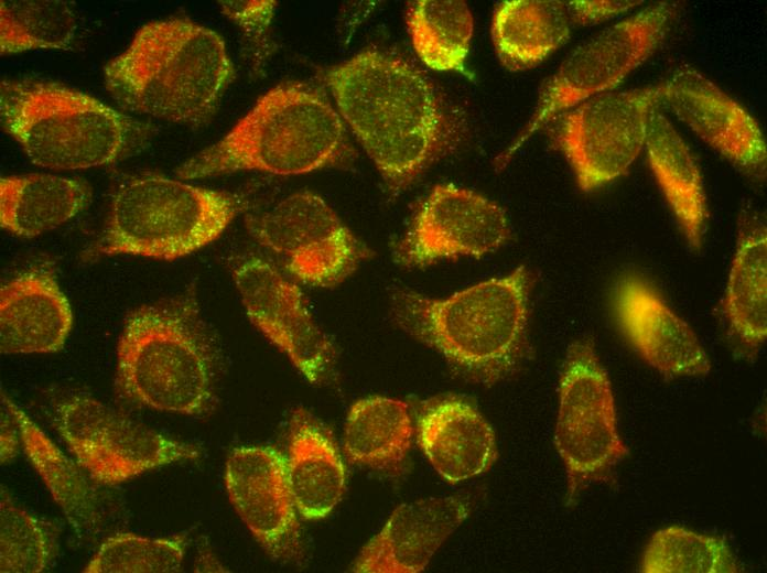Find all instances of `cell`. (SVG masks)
I'll return each instance as SVG.
<instances>
[{"instance_id": "obj_1", "label": "cell", "mask_w": 767, "mask_h": 573, "mask_svg": "<svg viewBox=\"0 0 767 573\" xmlns=\"http://www.w3.org/2000/svg\"><path fill=\"white\" fill-rule=\"evenodd\" d=\"M323 79L392 196L461 143L458 112L422 71L398 55L366 48L328 68Z\"/></svg>"}, {"instance_id": "obj_2", "label": "cell", "mask_w": 767, "mask_h": 573, "mask_svg": "<svg viewBox=\"0 0 767 573\" xmlns=\"http://www.w3.org/2000/svg\"><path fill=\"white\" fill-rule=\"evenodd\" d=\"M532 284L531 271L520 266L446 299L398 289L391 313L404 332L439 352L460 376L493 386L512 375L528 355Z\"/></svg>"}, {"instance_id": "obj_3", "label": "cell", "mask_w": 767, "mask_h": 573, "mask_svg": "<svg viewBox=\"0 0 767 573\" xmlns=\"http://www.w3.org/2000/svg\"><path fill=\"white\" fill-rule=\"evenodd\" d=\"M234 75L222 36L182 18L144 24L104 68L121 108L192 127L212 118Z\"/></svg>"}, {"instance_id": "obj_4", "label": "cell", "mask_w": 767, "mask_h": 573, "mask_svg": "<svg viewBox=\"0 0 767 573\" xmlns=\"http://www.w3.org/2000/svg\"><path fill=\"white\" fill-rule=\"evenodd\" d=\"M353 159L344 121L324 91L287 83L260 97L227 134L186 160L175 174L181 180L237 171L295 175L344 166Z\"/></svg>"}, {"instance_id": "obj_5", "label": "cell", "mask_w": 767, "mask_h": 573, "mask_svg": "<svg viewBox=\"0 0 767 573\" xmlns=\"http://www.w3.org/2000/svg\"><path fill=\"white\" fill-rule=\"evenodd\" d=\"M214 357L192 293L141 305L119 336L116 392L136 406L202 414L213 402Z\"/></svg>"}, {"instance_id": "obj_6", "label": "cell", "mask_w": 767, "mask_h": 573, "mask_svg": "<svg viewBox=\"0 0 767 573\" xmlns=\"http://www.w3.org/2000/svg\"><path fill=\"white\" fill-rule=\"evenodd\" d=\"M3 130L35 165L80 170L108 165L141 151L152 137L147 122L85 93L39 79L3 80Z\"/></svg>"}, {"instance_id": "obj_7", "label": "cell", "mask_w": 767, "mask_h": 573, "mask_svg": "<svg viewBox=\"0 0 767 573\" xmlns=\"http://www.w3.org/2000/svg\"><path fill=\"white\" fill-rule=\"evenodd\" d=\"M244 209L237 195L141 174L115 190L93 253L173 260L218 238Z\"/></svg>"}, {"instance_id": "obj_8", "label": "cell", "mask_w": 767, "mask_h": 573, "mask_svg": "<svg viewBox=\"0 0 767 573\" xmlns=\"http://www.w3.org/2000/svg\"><path fill=\"white\" fill-rule=\"evenodd\" d=\"M554 445L566 473V504L593 484L614 482L629 451L619 436L612 383L591 338L573 342L559 379Z\"/></svg>"}, {"instance_id": "obj_9", "label": "cell", "mask_w": 767, "mask_h": 573, "mask_svg": "<svg viewBox=\"0 0 767 573\" xmlns=\"http://www.w3.org/2000/svg\"><path fill=\"white\" fill-rule=\"evenodd\" d=\"M676 3L658 2L577 46L541 89L537 106L515 140L499 155L504 166L538 130L562 112L611 91L642 64L667 34Z\"/></svg>"}, {"instance_id": "obj_10", "label": "cell", "mask_w": 767, "mask_h": 573, "mask_svg": "<svg viewBox=\"0 0 767 573\" xmlns=\"http://www.w3.org/2000/svg\"><path fill=\"white\" fill-rule=\"evenodd\" d=\"M53 420L76 462L100 485H117L199 456L193 445L170 439L89 396L63 398Z\"/></svg>"}, {"instance_id": "obj_11", "label": "cell", "mask_w": 767, "mask_h": 573, "mask_svg": "<svg viewBox=\"0 0 767 573\" xmlns=\"http://www.w3.org/2000/svg\"><path fill=\"white\" fill-rule=\"evenodd\" d=\"M253 239L295 280L330 288L352 274L370 250L317 194L300 191L270 209L247 215Z\"/></svg>"}, {"instance_id": "obj_12", "label": "cell", "mask_w": 767, "mask_h": 573, "mask_svg": "<svg viewBox=\"0 0 767 573\" xmlns=\"http://www.w3.org/2000/svg\"><path fill=\"white\" fill-rule=\"evenodd\" d=\"M659 85L607 91L555 117L552 139L571 164L582 191L624 175L645 147Z\"/></svg>"}, {"instance_id": "obj_13", "label": "cell", "mask_w": 767, "mask_h": 573, "mask_svg": "<svg viewBox=\"0 0 767 573\" xmlns=\"http://www.w3.org/2000/svg\"><path fill=\"white\" fill-rule=\"evenodd\" d=\"M231 271L250 322L310 382H322L332 369L335 349L299 285L258 256L237 260Z\"/></svg>"}, {"instance_id": "obj_14", "label": "cell", "mask_w": 767, "mask_h": 573, "mask_svg": "<svg viewBox=\"0 0 767 573\" xmlns=\"http://www.w3.org/2000/svg\"><path fill=\"white\" fill-rule=\"evenodd\" d=\"M510 233L498 204L464 187L437 184L417 208L395 257L408 268L461 256L478 258L500 248Z\"/></svg>"}, {"instance_id": "obj_15", "label": "cell", "mask_w": 767, "mask_h": 573, "mask_svg": "<svg viewBox=\"0 0 767 573\" xmlns=\"http://www.w3.org/2000/svg\"><path fill=\"white\" fill-rule=\"evenodd\" d=\"M224 480L234 509L259 544L276 560H300L301 530L283 455L270 446L236 447Z\"/></svg>"}, {"instance_id": "obj_16", "label": "cell", "mask_w": 767, "mask_h": 573, "mask_svg": "<svg viewBox=\"0 0 767 573\" xmlns=\"http://www.w3.org/2000/svg\"><path fill=\"white\" fill-rule=\"evenodd\" d=\"M658 102L748 176L765 179L767 150L757 121L702 73L677 67L659 84Z\"/></svg>"}, {"instance_id": "obj_17", "label": "cell", "mask_w": 767, "mask_h": 573, "mask_svg": "<svg viewBox=\"0 0 767 573\" xmlns=\"http://www.w3.org/2000/svg\"><path fill=\"white\" fill-rule=\"evenodd\" d=\"M613 310L623 336L651 368L667 379L705 376L711 361L691 326L636 273L615 284Z\"/></svg>"}, {"instance_id": "obj_18", "label": "cell", "mask_w": 767, "mask_h": 573, "mask_svg": "<svg viewBox=\"0 0 767 573\" xmlns=\"http://www.w3.org/2000/svg\"><path fill=\"white\" fill-rule=\"evenodd\" d=\"M466 497H430L397 507L352 566L359 573H418L468 516Z\"/></svg>"}, {"instance_id": "obj_19", "label": "cell", "mask_w": 767, "mask_h": 573, "mask_svg": "<svg viewBox=\"0 0 767 573\" xmlns=\"http://www.w3.org/2000/svg\"><path fill=\"white\" fill-rule=\"evenodd\" d=\"M73 325L69 302L54 268L34 264L0 290V350L6 355L54 353Z\"/></svg>"}, {"instance_id": "obj_20", "label": "cell", "mask_w": 767, "mask_h": 573, "mask_svg": "<svg viewBox=\"0 0 767 573\" xmlns=\"http://www.w3.org/2000/svg\"><path fill=\"white\" fill-rule=\"evenodd\" d=\"M417 439L436 473L452 484L483 474L497 456L490 424L472 404L454 397L423 407Z\"/></svg>"}, {"instance_id": "obj_21", "label": "cell", "mask_w": 767, "mask_h": 573, "mask_svg": "<svg viewBox=\"0 0 767 573\" xmlns=\"http://www.w3.org/2000/svg\"><path fill=\"white\" fill-rule=\"evenodd\" d=\"M721 312L728 335L747 357H755L767 337V228L756 210L741 212Z\"/></svg>"}, {"instance_id": "obj_22", "label": "cell", "mask_w": 767, "mask_h": 573, "mask_svg": "<svg viewBox=\"0 0 767 573\" xmlns=\"http://www.w3.org/2000/svg\"><path fill=\"white\" fill-rule=\"evenodd\" d=\"M285 468L304 519L323 518L339 502L346 482L339 450L323 424L301 408L291 417Z\"/></svg>"}, {"instance_id": "obj_23", "label": "cell", "mask_w": 767, "mask_h": 573, "mask_svg": "<svg viewBox=\"0 0 767 573\" xmlns=\"http://www.w3.org/2000/svg\"><path fill=\"white\" fill-rule=\"evenodd\" d=\"M645 148L649 166L690 248L699 251L709 217L701 170L659 102L650 109Z\"/></svg>"}, {"instance_id": "obj_24", "label": "cell", "mask_w": 767, "mask_h": 573, "mask_svg": "<svg viewBox=\"0 0 767 573\" xmlns=\"http://www.w3.org/2000/svg\"><path fill=\"white\" fill-rule=\"evenodd\" d=\"M90 185L48 173L0 180V224L11 234L33 238L71 220L91 202Z\"/></svg>"}, {"instance_id": "obj_25", "label": "cell", "mask_w": 767, "mask_h": 573, "mask_svg": "<svg viewBox=\"0 0 767 573\" xmlns=\"http://www.w3.org/2000/svg\"><path fill=\"white\" fill-rule=\"evenodd\" d=\"M1 403L15 423L31 465L73 528L80 533L95 527L99 520L100 505L94 480L4 392L1 393Z\"/></svg>"}, {"instance_id": "obj_26", "label": "cell", "mask_w": 767, "mask_h": 573, "mask_svg": "<svg viewBox=\"0 0 767 573\" xmlns=\"http://www.w3.org/2000/svg\"><path fill=\"white\" fill-rule=\"evenodd\" d=\"M572 24L566 2L509 0L495 10L491 33L503 64L521 71L560 47L569 39Z\"/></svg>"}, {"instance_id": "obj_27", "label": "cell", "mask_w": 767, "mask_h": 573, "mask_svg": "<svg viewBox=\"0 0 767 573\" xmlns=\"http://www.w3.org/2000/svg\"><path fill=\"white\" fill-rule=\"evenodd\" d=\"M413 436L408 406L397 399L372 396L356 401L344 428L343 447L354 464L379 471H397Z\"/></svg>"}, {"instance_id": "obj_28", "label": "cell", "mask_w": 767, "mask_h": 573, "mask_svg": "<svg viewBox=\"0 0 767 573\" xmlns=\"http://www.w3.org/2000/svg\"><path fill=\"white\" fill-rule=\"evenodd\" d=\"M407 25L420 60L435 71L462 72L474 20L467 4L456 0H418L409 4Z\"/></svg>"}, {"instance_id": "obj_29", "label": "cell", "mask_w": 767, "mask_h": 573, "mask_svg": "<svg viewBox=\"0 0 767 573\" xmlns=\"http://www.w3.org/2000/svg\"><path fill=\"white\" fill-rule=\"evenodd\" d=\"M642 573H736L738 561L726 540L680 526L656 531L639 566Z\"/></svg>"}, {"instance_id": "obj_30", "label": "cell", "mask_w": 767, "mask_h": 573, "mask_svg": "<svg viewBox=\"0 0 767 573\" xmlns=\"http://www.w3.org/2000/svg\"><path fill=\"white\" fill-rule=\"evenodd\" d=\"M77 20L64 1H1L2 55L30 50H66L75 39Z\"/></svg>"}, {"instance_id": "obj_31", "label": "cell", "mask_w": 767, "mask_h": 573, "mask_svg": "<svg viewBox=\"0 0 767 573\" xmlns=\"http://www.w3.org/2000/svg\"><path fill=\"white\" fill-rule=\"evenodd\" d=\"M187 534L143 538L116 533L106 539L85 566L88 573H174L182 566Z\"/></svg>"}, {"instance_id": "obj_32", "label": "cell", "mask_w": 767, "mask_h": 573, "mask_svg": "<svg viewBox=\"0 0 767 573\" xmlns=\"http://www.w3.org/2000/svg\"><path fill=\"white\" fill-rule=\"evenodd\" d=\"M56 551V539L48 526L17 506L1 489L0 572H42L53 561Z\"/></svg>"}, {"instance_id": "obj_33", "label": "cell", "mask_w": 767, "mask_h": 573, "mask_svg": "<svg viewBox=\"0 0 767 573\" xmlns=\"http://www.w3.org/2000/svg\"><path fill=\"white\" fill-rule=\"evenodd\" d=\"M219 6L224 14L240 26L253 46L263 52L277 2L219 1Z\"/></svg>"}, {"instance_id": "obj_34", "label": "cell", "mask_w": 767, "mask_h": 573, "mask_svg": "<svg viewBox=\"0 0 767 573\" xmlns=\"http://www.w3.org/2000/svg\"><path fill=\"white\" fill-rule=\"evenodd\" d=\"M641 3L630 0H574L568 1L566 7L573 23L591 25L623 14Z\"/></svg>"}, {"instance_id": "obj_35", "label": "cell", "mask_w": 767, "mask_h": 573, "mask_svg": "<svg viewBox=\"0 0 767 573\" xmlns=\"http://www.w3.org/2000/svg\"><path fill=\"white\" fill-rule=\"evenodd\" d=\"M0 435V458L4 464L15 457L21 443L15 423L4 407L1 411Z\"/></svg>"}]
</instances>
